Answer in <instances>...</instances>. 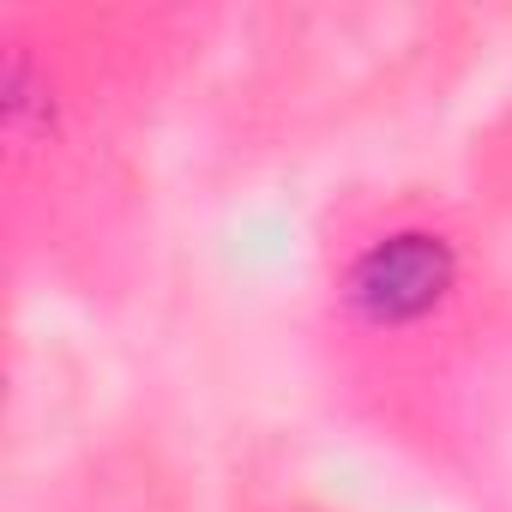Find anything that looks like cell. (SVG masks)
Listing matches in <instances>:
<instances>
[{
    "instance_id": "cell-1",
    "label": "cell",
    "mask_w": 512,
    "mask_h": 512,
    "mask_svg": "<svg viewBox=\"0 0 512 512\" xmlns=\"http://www.w3.org/2000/svg\"><path fill=\"white\" fill-rule=\"evenodd\" d=\"M458 290V253L434 229H392L344 266V302L362 326H416Z\"/></svg>"
}]
</instances>
